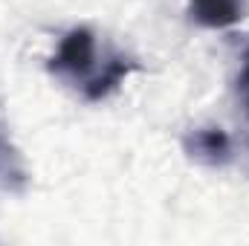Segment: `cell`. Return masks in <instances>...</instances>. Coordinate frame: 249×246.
Returning a JSON list of instances; mask_svg holds the SVG:
<instances>
[{"label":"cell","instance_id":"obj_1","mask_svg":"<svg viewBox=\"0 0 249 246\" xmlns=\"http://www.w3.org/2000/svg\"><path fill=\"white\" fill-rule=\"evenodd\" d=\"M130 70H136V64L124 58L122 53L99 50V41L87 26L70 29L61 38L55 55L50 58V72L70 81L90 102H99L113 93Z\"/></svg>","mask_w":249,"mask_h":246},{"label":"cell","instance_id":"obj_2","mask_svg":"<svg viewBox=\"0 0 249 246\" xmlns=\"http://www.w3.org/2000/svg\"><path fill=\"white\" fill-rule=\"evenodd\" d=\"M247 0H188V12L197 23L209 29H223L232 26L244 18Z\"/></svg>","mask_w":249,"mask_h":246},{"label":"cell","instance_id":"obj_3","mask_svg":"<svg viewBox=\"0 0 249 246\" xmlns=\"http://www.w3.org/2000/svg\"><path fill=\"white\" fill-rule=\"evenodd\" d=\"M194 148H197L200 154H226V151H229V142H226V136H223L220 130H203V133L197 136Z\"/></svg>","mask_w":249,"mask_h":246},{"label":"cell","instance_id":"obj_4","mask_svg":"<svg viewBox=\"0 0 249 246\" xmlns=\"http://www.w3.org/2000/svg\"><path fill=\"white\" fill-rule=\"evenodd\" d=\"M241 96H244V102H247V110H249V50L247 55H244V70H241Z\"/></svg>","mask_w":249,"mask_h":246}]
</instances>
